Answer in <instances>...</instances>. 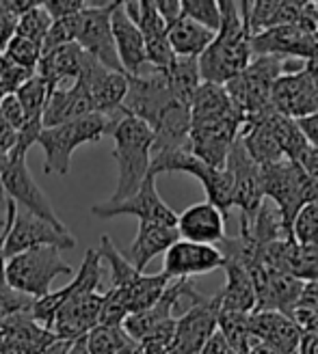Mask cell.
I'll list each match as a JSON object with an SVG mask.
<instances>
[{
	"instance_id": "cell-1",
	"label": "cell",
	"mask_w": 318,
	"mask_h": 354,
	"mask_svg": "<svg viewBox=\"0 0 318 354\" xmlns=\"http://www.w3.org/2000/svg\"><path fill=\"white\" fill-rule=\"evenodd\" d=\"M221 28L215 35L212 44L204 50L197 59V69L202 82L208 84H225L238 76L251 61L249 39L251 32L247 20L240 13V7L234 0H221Z\"/></svg>"
},
{
	"instance_id": "cell-2",
	"label": "cell",
	"mask_w": 318,
	"mask_h": 354,
	"mask_svg": "<svg viewBox=\"0 0 318 354\" xmlns=\"http://www.w3.org/2000/svg\"><path fill=\"white\" fill-rule=\"evenodd\" d=\"M109 136L115 140L113 156L117 162V186L109 201L117 203L134 194L150 175L154 132L141 119L119 111Z\"/></svg>"
},
{
	"instance_id": "cell-3",
	"label": "cell",
	"mask_w": 318,
	"mask_h": 354,
	"mask_svg": "<svg viewBox=\"0 0 318 354\" xmlns=\"http://www.w3.org/2000/svg\"><path fill=\"white\" fill-rule=\"evenodd\" d=\"M115 115L91 113L82 119L63 123V126L44 128L37 136V145L46 153V173L67 175L74 151L80 145L98 143L104 136H109L115 123Z\"/></svg>"
},
{
	"instance_id": "cell-4",
	"label": "cell",
	"mask_w": 318,
	"mask_h": 354,
	"mask_svg": "<svg viewBox=\"0 0 318 354\" xmlns=\"http://www.w3.org/2000/svg\"><path fill=\"white\" fill-rule=\"evenodd\" d=\"M74 272L72 266L61 259L57 246H37L7 259V288L37 300L50 294L57 277Z\"/></svg>"
},
{
	"instance_id": "cell-5",
	"label": "cell",
	"mask_w": 318,
	"mask_h": 354,
	"mask_svg": "<svg viewBox=\"0 0 318 354\" xmlns=\"http://www.w3.org/2000/svg\"><path fill=\"white\" fill-rule=\"evenodd\" d=\"M161 173H188L197 177L206 190V201L215 205L221 216L229 218L232 214V175L227 169H212L204 165L200 158L193 156L188 149H175V151H165V153H154L150 162V175L156 177Z\"/></svg>"
},
{
	"instance_id": "cell-6",
	"label": "cell",
	"mask_w": 318,
	"mask_h": 354,
	"mask_svg": "<svg viewBox=\"0 0 318 354\" xmlns=\"http://www.w3.org/2000/svg\"><path fill=\"white\" fill-rule=\"evenodd\" d=\"M284 74V61L275 57H251L238 76L223 84L227 97L247 117H254L271 106L275 80Z\"/></svg>"
},
{
	"instance_id": "cell-7",
	"label": "cell",
	"mask_w": 318,
	"mask_h": 354,
	"mask_svg": "<svg viewBox=\"0 0 318 354\" xmlns=\"http://www.w3.org/2000/svg\"><path fill=\"white\" fill-rule=\"evenodd\" d=\"M0 188H3L9 201L26 209L28 214L55 225L61 232H67L65 223L59 218L55 207H52L39 184L35 182L33 173L28 171L26 153H9L5 158L3 167H0Z\"/></svg>"
},
{
	"instance_id": "cell-8",
	"label": "cell",
	"mask_w": 318,
	"mask_h": 354,
	"mask_svg": "<svg viewBox=\"0 0 318 354\" xmlns=\"http://www.w3.org/2000/svg\"><path fill=\"white\" fill-rule=\"evenodd\" d=\"M5 257H13L37 246H57L59 251L74 249L76 238L69 232H61L55 225H50L37 216L28 214L26 209H17L13 201L7 199V214H5Z\"/></svg>"
},
{
	"instance_id": "cell-9",
	"label": "cell",
	"mask_w": 318,
	"mask_h": 354,
	"mask_svg": "<svg viewBox=\"0 0 318 354\" xmlns=\"http://www.w3.org/2000/svg\"><path fill=\"white\" fill-rule=\"evenodd\" d=\"M117 3L119 0H111V3H94V0L89 3V0H85L76 44L80 46L85 55H89L102 67L123 74L111 30V13L117 7Z\"/></svg>"
},
{
	"instance_id": "cell-10",
	"label": "cell",
	"mask_w": 318,
	"mask_h": 354,
	"mask_svg": "<svg viewBox=\"0 0 318 354\" xmlns=\"http://www.w3.org/2000/svg\"><path fill=\"white\" fill-rule=\"evenodd\" d=\"M301 173L303 169L292 160H279L273 165L260 167L262 192H264V197H269L273 205L279 209L286 238L290 242H292V221L297 216V212L303 207L301 192H299Z\"/></svg>"
},
{
	"instance_id": "cell-11",
	"label": "cell",
	"mask_w": 318,
	"mask_h": 354,
	"mask_svg": "<svg viewBox=\"0 0 318 354\" xmlns=\"http://www.w3.org/2000/svg\"><path fill=\"white\" fill-rule=\"evenodd\" d=\"M91 214L96 218H117V216H136L139 223H158V225H167L175 227L178 214L161 199V194L156 190V177L148 175L145 182L139 186L134 194H130L128 199L111 203H96L91 205Z\"/></svg>"
},
{
	"instance_id": "cell-12",
	"label": "cell",
	"mask_w": 318,
	"mask_h": 354,
	"mask_svg": "<svg viewBox=\"0 0 318 354\" xmlns=\"http://www.w3.org/2000/svg\"><path fill=\"white\" fill-rule=\"evenodd\" d=\"M171 100L175 97L171 95L167 74L150 67L148 72L128 76V93L123 97L119 111L141 119L152 130L156 119L161 117Z\"/></svg>"
},
{
	"instance_id": "cell-13",
	"label": "cell",
	"mask_w": 318,
	"mask_h": 354,
	"mask_svg": "<svg viewBox=\"0 0 318 354\" xmlns=\"http://www.w3.org/2000/svg\"><path fill=\"white\" fill-rule=\"evenodd\" d=\"M245 123V117L240 113H234L223 119L215 121H202L191 123L188 134V151L200 158V160L212 169H223L229 147L236 140L240 128Z\"/></svg>"
},
{
	"instance_id": "cell-14",
	"label": "cell",
	"mask_w": 318,
	"mask_h": 354,
	"mask_svg": "<svg viewBox=\"0 0 318 354\" xmlns=\"http://www.w3.org/2000/svg\"><path fill=\"white\" fill-rule=\"evenodd\" d=\"M225 169L232 175V203L240 209V221L251 223L256 212L264 203V192L260 167L245 151L240 136H236L232 147H229Z\"/></svg>"
},
{
	"instance_id": "cell-15",
	"label": "cell",
	"mask_w": 318,
	"mask_h": 354,
	"mask_svg": "<svg viewBox=\"0 0 318 354\" xmlns=\"http://www.w3.org/2000/svg\"><path fill=\"white\" fill-rule=\"evenodd\" d=\"M221 313V300L217 296H202L191 307L175 317V339L171 354H200L204 344L217 333Z\"/></svg>"
},
{
	"instance_id": "cell-16",
	"label": "cell",
	"mask_w": 318,
	"mask_h": 354,
	"mask_svg": "<svg viewBox=\"0 0 318 354\" xmlns=\"http://www.w3.org/2000/svg\"><path fill=\"white\" fill-rule=\"evenodd\" d=\"M102 257L98 249H89L82 257L80 268L74 272L72 283H67L65 288L57 290V292H50L44 298L33 300V307H30V315L35 322H42L44 326L50 324V320L55 317V313L67 303L72 300L74 296L82 294V292H96L102 283Z\"/></svg>"
},
{
	"instance_id": "cell-17",
	"label": "cell",
	"mask_w": 318,
	"mask_h": 354,
	"mask_svg": "<svg viewBox=\"0 0 318 354\" xmlns=\"http://www.w3.org/2000/svg\"><path fill=\"white\" fill-rule=\"evenodd\" d=\"M251 57H275L281 61L288 59H318V39L301 26H277L264 32L251 35L249 39Z\"/></svg>"
},
{
	"instance_id": "cell-18",
	"label": "cell",
	"mask_w": 318,
	"mask_h": 354,
	"mask_svg": "<svg viewBox=\"0 0 318 354\" xmlns=\"http://www.w3.org/2000/svg\"><path fill=\"white\" fill-rule=\"evenodd\" d=\"M100 309H102V294L96 292H82L74 296L55 313V317L46 326L55 339L61 344H74L87 333L98 326L100 320Z\"/></svg>"
},
{
	"instance_id": "cell-19",
	"label": "cell",
	"mask_w": 318,
	"mask_h": 354,
	"mask_svg": "<svg viewBox=\"0 0 318 354\" xmlns=\"http://www.w3.org/2000/svg\"><path fill=\"white\" fill-rule=\"evenodd\" d=\"M271 106L290 119H301L318 111V80L308 72L299 69L294 74H281L271 93Z\"/></svg>"
},
{
	"instance_id": "cell-20",
	"label": "cell",
	"mask_w": 318,
	"mask_h": 354,
	"mask_svg": "<svg viewBox=\"0 0 318 354\" xmlns=\"http://www.w3.org/2000/svg\"><path fill=\"white\" fill-rule=\"evenodd\" d=\"M78 80L89 93L94 111L100 115H115L128 93V76L102 67L89 55H85L82 59Z\"/></svg>"
},
{
	"instance_id": "cell-21",
	"label": "cell",
	"mask_w": 318,
	"mask_h": 354,
	"mask_svg": "<svg viewBox=\"0 0 318 354\" xmlns=\"http://www.w3.org/2000/svg\"><path fill=\"white\" fill-rule=\"evenodd\" d=\"M221 266H223V255L217 246L178 240L167 249L161 272L169 281H175V279H193L197 274H208L212 270H219Z\"/></svg>"
},
{
	"instance_id": "cell-22",
	"label": "cell",
	"mask_w": 318,
	"mask_h": 354,
	"mask_svg": "<svg viewBox=\"0 0 318 354\" xmlns=\"http://www.w3.org/2000/svg\"><path fill=\"white\" fill-rule=\"evenodd\" d=\"M175 229H178L180 240L195 244L219 246L225 240V218L208 201L191 205L182 214H178Z\"/></svg>"
},
{
	"instance_id": "cell-23",
	"label": "cell",
	"mask_w": 318,
	"mask_h": 354,
	"mask_svg": "<svg viewBox=\"0 0 318 354\" xmlns=\"http://www.w3.org/2000/svg\"><path fill=\"white\" fill-rule=\"evenodd\" d=\"M111 30L115 50L121 63V69L126 76H136L143 72L148 65L145 61V41L141 30L134 26V22L123 11V3H117V7L111 13Z\"/></svg>"
},
{
	"instance_id": "cell-24",
	"label": "cell",
	"mask_w": 318,
	"mask_h": 354,
	"mask_svg": "<svg viewBox=\"0 0 318 354\" xmlns=\"http://www.w3.org/2000/svg\"><path fill=\"white\" fill-rule=\"evenodd\" d=\"M249 333L251 339L264 342L286 354H297L303 335L290 315H284L279 311L249 313Z\"/></svg>"
},
{
	"instance_id": "cell-25",
	"label": "cell",
	"mask_w": 318,
	"mask_h": 354,
	"mask_svg": "<svg viewBox=\"0 0 318 354\" xmlns=\"http://www.w3.org/2000/svg\"><path fill=\"white\" fill-rule=\"evenodd\" d=\"M96 113L91 97L87 93V88L82 86L80 80H76L69 86H57L50 91V97L46 102L44 117H42V126L44 128H55L63 126V123L82 119L87 115Z\"/></svg>"
},
{
	"instance_id": "cell-26",
	"label": "cell",
	"mask_w": 318,
	"mask_h": 354,
	"mask_svg": "<svg viewBox=\"0 0 318 354\" xmlns=\"http://www.w3.org/2000/svg\"><path fill=\"white\" fill-rule=\"evenodd\" d=\"M154 132V153H165L175 149H188V134H191V106L171 100L167 109L161 113L152 126Z\"/></svg>"
},
{
	"instance_id": "cell-27",
	"label": "cell",
	"mask_w": 318,
	"mask_h": 354,
	"mask_svg": "<svg viewBox=\"0 0 318 354\" xmlns=\"http://www.w3.org/2000/svg\"><path fill=\"white\" fill-rule=\"evenodd\" d=\"M223 255V266L227 283L223 292L219 294L221 300V311H236V313H254L256 309V290L251 274L247 270V266L234 257V255Z\"/></svg>"
},
{
	"instance_id": "cell-28",
	"label": "cell",
	"mask_w": 318,
	"mask_h": 354,
	"mask_svg": "<svg viewBox=\"0 0 318 354\" xmlns=\"http://www.w3.org/2000/svg\"><path fill=\"white\" fill-rule=\"evenodd\" d=\"M178 240L180 236L175 227L158 225V223H139V232L132 244L128 246V251L123 253V257H126L139 272H143L154 257L167 253L169 246Z\"/></svg>"
},
{
	"instance_id": "cell-29",
	"label": "cell",
	"mask_w": 318,
	"mask_h": 354,
	"mask_svg": "<svg viewBox=\"0 0 318 354\" xmlns=\"http://www.w3.org/2000/svg\"><path fill=\"white\" fill-rule=\"evenodd\" d=\"M82 59H85V52L80 50L78 44H65L59 48H52L42 55L35 74L42 76L52 88L61 86V82L65 80H72L74 84L80 76Z\"/></svg>"
},
{
	"instance_id": "cell-30",
	"label": "cell",
	"mask_w": 318,
	"mask_h": 354,
	"mask_svg": "<svg viewBox=\"0 0 318 354\" xmlns=\"http://www.w3.org/2000/svg\"><path fill=\"white\" fill-rule=\"evenodd\" d=\"M256 119H260L264 126L269 128V132L273 134L275 138V143L279 147V151L284 153L286 160H292L297 162L299 158L303 156V151L310 147L308 145V140L306 136L301 134V130H299L297 126V121L286 117V115H281L277 113L273 106H267L264 111H260L258 115H254ZM247 119H251V117H247Z\"/></svg>"
},
{
	"instance_id": "cell-31",
	"label": "cell",
	"mask_w": 318,
	"mask_h": 354,
	"mask_svg": "<svg viewBox=\"0 0 318 354\" xmlns=\"http://www.w3.org/2000/svg\"><path fill=\"white\" fill-rule=\"evenodd\" d=\"M215 39V32L204 28L202 24L180 17L167 28V41L173 52V57L178 59H200L204 50Z\"/></svg>"
},
{
	"instance_id": "cell-32",
	"label": "cell",
	"mask_w": 318,
	"mask_h": 354,
	"mask_svg": "<svg viewBox=\"0 0 318 354\" xmlns=\"http://www.w3.org/2000/svg\"><path fill=\"white\" fill-rule=\"evenodd\" d=\"M234 113H240V111L232 104V100L227 97L225 88L221 84L202 82L195 95L191 100V123L215 121V119H223Z\"/></svg>"
},
{
	"instance_id": "cell-33",
	"label": "cell",
	"mask_w": 318,
	"mask_h": 354,
	"mask_svg": "<svg viewBox=\"0 0 318 354\" xmlns=\"http://www.w3.org/2000/svg\"><path fill=\"white\" fill-rule=\"evenodd\" d=\"M167 80H169V88H171V95L191 106V100L195 95V91L202 84L200 78V69H197V59H178L171 63V67L167 69Z\"/></svg>"
},
{
	"instance_id": "cell-34",
	"label": "cell",
	"mask_w": 318,
	"mask_h": 354,
	"mask_svg": "<svg viewBox=\"0 0 318 354\" xmlns=\"http://www.w3.org/2000/svg\"><path fill=\"white\" fill-rule=\"evenodd\" d=\"M50 91H52V86L37 74H33L15 91V97L20 102L22 111L26 115V126H42V117H44V109L50 97Z\"/></svg>"
},
{
	"instance_id": "cell-35",
	"label": "cell",
	"mask_w": 318,
	"mask_h": 354,
	"mask_svg": "<svg viewBox=\"0 0 318 354\" xmlns=\"http://www.w3.org/2000/svg\"><path fill=\"white\" fill-rule=\"evenodd\" d=\"M217 330L223 335V339L229 344L234 352L249 354L251 333H249V313H236V311H221Z\"/></svg>"
},
{
	"instance_id": "cell-36",
	"label": "cell",
	"mask_w": 318,
	"mask_h": 354,
	"mask_svg": "<svg viewBox=\"0 0 318 354\" xmlns=\"http://www.w3.org/2000/svg\"><path fill=\"white\" fill-rule=\"evenodd\" d=\"M132 339L121 326H102L98 324L85 337V348L89 354H117L123 346H128Z\"/></svg>"
},
{
	"instance_id": "cell-37",
	"label": "cell",
	"mask_w": 318,
	"mask_h": 354,
	"mask_svg": "<svg viewBox=\"0 0 318 354\" xmlns=\"http://www.w3.org/2000/svg\"><path fill=\"white\" fill-rule=\"evenodd\" d=\"M50 26H52V17L44 9V3H37L35 7H30L26 13H22L20 17H17L15 35H17V37H26L30 41L44 44V37L48 35Z\"/></svg>"
},
{
	"instance_id": "cell-38",
	"label": "cell",
	"mask_w": 318,
	"mask_h": 354,
	"mask_svg": "<svg viewBox=\"0 0 318 354\" xmlns=\"http://www.w3.org/2000/svg\"><path fill=\"white\" fill-rule=\"evenodd\" d=\"M288 274L301 283H318V242L294 244Z\"/></svg>"
},
{
	"instance_id": "cell-39",
	"label": "cell",
	"mask_w": 318,
	"mask_h": 354,
	"mask_svg": "<svg viewBox=\"0 0 318 354\" xmlns=\"http://www.w3.org/2000/svg\"><path fill=\"white\" fill-rule=\"evenodd\" d=\"M0 55H5L17 67L28 69V72H35V69H37V65H39V59H42V44L13 35V37L7 41L5 50L0 52Z\"/></svg>"
},
{
	"instance_id": "cell-40",
	"label": "cell",
	"mask_w": 318,
	"mask_h": 354,
	"mask_svg": "<svg viewBox=\"0 0 318 354\" xmlns=\"http://www.w3.org/2000/svg\"><path fill=\"white\" fill-rule=\"evenodd\" d=\"M182 3V15L188 20L202 24L204 28L219 32L221 28V9L217 0H180Z\"/></svg>"
},
{
	"instance_id": "cell-41",
	"label": "cell",
	"mask_w": 318,
	"mask_h": 354,
	"mask_svg": "<svg viewBox=\"0 0 318 354\" xmlns=\"http://www.w3.org/2000/svg\"><path fill=\"white\" fill-rule=\"evenodd\" d=\"M292 242L312 244L318 242V201L303 205L292 221Z\"/></svg>"
},
{
	"instance_id": "cell-42",
	"label": "cell",
	"mask_w": 318,
	"mask_h": 354,
	"mask_svg": "<svg viewBox=\"0 0 318 354\" xmlns=\"http://www.w3.org/2000/svg\"><path fill=\"white\" fill-rule=\"evenodd\" d=\"M78 24H80V13L69 15V17H61V20L52 22L48 35L44 37V44H42V55L52 48H59L65 44H76Z\"/></svg>"
},
{
	"instance_id": "cell-43",
	"label": "cell",
	"mask_w": 318,
	"mask_h": 354,
	"mask_svg": "<svg viewBox=\"0 0 318 354\" xmlns=\"http://www.w3.org/2000/svg\"><path fill=\"white\" fill-rule=\"evenodd\" d=\"M126 317H128V309H126V305H123L121 296L113 288H109L102 294V309H100L98 324H102V326H121Z\"/></svg>"
},
{
	"instance_id": "cell-44",
	"label": "cell",
	"mask_w": 318,
	"mask_h": 354,
	"mask_svg": "<svg viewBox=\"0 0 318 354\" xmlns=\"http://www.w3.org/2000/svg\"><path fill=\"white\" fill-rule=\"evenodd\" d=\"M0 119H3L15 134L26 126V115L22 111L20 102H17L15 93L0 97Z\"/></svg>"
},
{
	"instance_id": "cell-45",
	"label": "cell",
	"mask_w": 318,
	"mask_h": 354,
	"mask_svg": "<svg viewBox=\"0 0 318 354\" xmlns=\"http://www.w3.org/2000/svg\"><path fill=\"white\" fill-rule=\"evenodd\" d=\"M44 9L52 17V22L61 20V17L76 15L85 9V0H46Z\"/></svg>"
},
{
	"instance_id": "cell-46",
	"label": "cell",
	"mask_w": 318,
	"mask_h": 354,
	"mask_svg": "<svg viewBox=\"0 0 318 354\" xmlns=\"http://www.w3.org/2000/svg\"><path fill=\"white\" fill-rule=\"evenodd\" d=\"M158 15L163 17V22L167 24V28L182 17V3L180 0H154Z\"/></svg>"
},
{
	"instance_id": "cell-47",
	"label": "cell",
	"mask_w": 318,
	"mask_h": 354,
	"mask_svg": "<svg viewBox=\"0 0 318 354\" xmlns=\"http://www.w3.org/2000/svg\"><path fill=\"white\" fill-rule=\"evenodd\" d=\"M294 121H297L299 130H301V134L306 136L308 145L318 149V111L312 115H306L301 119H294Z\"/></svg>"
},
{
	"instance_id": "cell-48",
	"label": "cell",
	"mask_w": 318,
	"mask_h": 354,
	"mask_svg": "<svg viewBox=\"0 0 318 354\" xmlns=\"http://www.w3.org/2000/svg\"><path fill=\"white\" fill-rule=\"evenodd\" d=\"M200 354H234V350L229 348V344L223 339V335L217 330L212 337L204 344V348H202V352Z\"/></svg>"
},
{
	"instance_id": "cell-49",
	"label": "cell",
	"mask_w": 318,
	"mask_h": 354,
	"mask_svg": "<svg viewBox=\"0 0 318 354\" xmlns=\"http://www.w3.org/2000/svg\"><path fill=\"white\" fill-rule=\"evenodd\" d=\"M297 165L301 167L308 175H312V177H316V180H318V149L316 147H308L303 151V156L297 160Z\"/></svg>"
},
{
	"instance_id": "cell-50",
	"label": "cell",
	"mask_w": 318,
	"mask_h": 354,
	"mask_svg": "<svg viewBox=\"0 0 318 354\" xmlns=\"http://www.w3.org/2000/svg\"><path fill=\"white\" fill-rule=\"evenodd\" d=\"M5 238L7 229L3 225V234H0V292L7 290V257H5Z\"/></svg>"
},
{
	"instance_id": "cell-51",
	"label": "cell",
	"mask_w": 318,
	"mask_h": 354,
	"mask_svg": "<svg viewBox=\"0 0 318 354\" xmlns=\"http://www.w3.org/2000/svg\"><path fill=\"white\" fill-rule=\"evenodd\" d=\"M117 354H143V350H141V346L136 342H130L128 346H123Z\"/></svg>"
},
{
	"instance_id": "cell-52",
	"label": "cell",
	"mask_w": 318,
	"mask_h": 354,
	"mask_svg": "<svg viewBox=\"0 0 318 354\" xmlns=\"http://www.w3.org/2000/svg\"><path fill=\"white\" fill-rule=\"evenodd\" d=\"M234 354H240V352H234Z\"/></svg>"
}]
</instances>
